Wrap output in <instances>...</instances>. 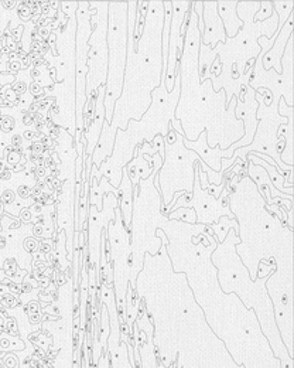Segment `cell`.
<instances>
[{"mask_svg": "<svg viewBox=\"0 0 294 368\" xmlns=\"http://www.w3.org/2000/svg\"><path fill=\"white\" fill-rule=\"evenodd\" d=\"M181 77L180 64L177 67L176 82L171 92L166 91L164 84H160L151 92V103L140 121L130 119L126 129H118L115 146L111 157H108L98 168L101 176L111 181V186L118 190L123 167L127 166L136 156V149L143 142L151 143L156 136L166 137L170 132V122L176 119V108L180 101Z\"/></svg>", "mask_w": 294, "mask_h": 368, "instance_id": "1", "label": "cell"}, {"mask_svg": "<svg viewBox=\"0 0 294 368\" xmlns=\"http://www.w3.org/2000/svg\"><path fill=\"white\" fill-rule=\"evenodd\" d=\"M203 20L204 33L201 36V44L207 45L211 50H215L219 43L226 41V34L222 20L218 14L216 2H203Z\"/></svg>", "mask_w": 294, "mask_h": 368, "instance_id": "9", "label": "cell"}, {"mask_svg": "<svg viewBox=\"0 0 294 368\" xmlns=\"http://www.w3.org/2000/svg\"><path fill=\"white\" fill-rule=\"evenodd\" d=\"M293 21L294 12L288 16V19L286 20V23L283 24V27L279 29V32L276 33L275 43L270 47V50L262 57V68H263V71L275 70L276 74H281V71H283L281 70V57L284 54L288 39L293 36Z\"/></svg>", "mask_w": 294, "mask_h": 368, "instance_id": "10", "label": "cell"}, {"mask_svg": "<svg viewBox=\"0 0 294 368\" xmlns=\"http://www.w3.org/2000/svg\"><path fill=\"white\" fill-rule=\"evenodd\" d=\"M89 9H96V14L91 20L93 24L88 41V74H86V101L95 98L99 87L106 82L108 75V6L106 2H88Z\"/></svg>", "mask_w": 294, "mask_h": 368, "instance_id": "4", "label": "cell"}, {"mask_svg": "<svg viewBox=\"0 0 294 368\" xmlns=\"http://www.w3.org/2000/svg\"><path fill=\"white\" fill-rule=\"evenodd\" d=\"M273 13H275V10H273V6H272V2H260V9H259L257 13L255 14L253 21H255V23L265 21V20H268Z\"/></svg>", "mask_w": 294, "mask_h": 368, "instance_id": "17", "label": "cell"}, {"mask_svg": "<svg viewBox=\"0 0 294 368\" xmlns=\"http://www.w3.org/2000/svg\"><path fill=\"white\" fill-rule=\"evenodd\" d=\"M20 159H21V155L19 152H13V153H9L7 155V162L10 164H19Z\"/></svg>", "mask_w": 294, "mask_h": 368, "instance_id": "18", "label": "cell"}, {"mask_svg": "<svg viewBox=\"0 0 294 368\" xmlns=\"http://www.w3.org/2000/svg\"><path fill=\"white\" fill-rule=\"evenodd\" d=\"M77 20V122L78 133L84 132V108L86 103V74H88V51H89V37L92 34L91 9L88 2L78 3Z\"/></svg>", "mask_w": 294, "mask_h": 368, "instance_id": "6", "label": "cell"}, {"mask_svg": "<svg viewBox=\"0 0 294 368\" xmlns=\"http://www.w3.org/2000/svg\"><path fill=\"white\" fill-rule=\"evenodd\" d=\"M19 16L23 20L28 19V17H30V9H28V6H23V5H21L19 9Z\"/></svg>", "mask_w": 294, "mask_h": 368, "instance_id": "20", "label": "cell"}, {"mask_svg": "<svg viewBox=\"0 0 294 368\" xmlns=\"http://www.w3.org/2000/svg\"><path fill=\"white\" fill-rule=\"evenodd\" d=\"M187 208H192L197 214V224L200 225H211L214 221L218 222L221 217L236 218L228 207H223L222 203L209 195L207 190H203L200 186V179L195 173L194 177V188H192V200L188 203Z\"/></svg>", "mask_w": 294, "mask_h": 368, "instance_id": "8", "label": "cell"}, {"mask_svg": "<svg viewBox=\"0 0 294 368\" xmlns=\"http://www.w3.org/2000/svg\"><path fill=\"white\" fill-rule=\"evenodd\" d=\"M293 36L288 39L286 50L281 57V74H276L275 70L263 71L262 68V57L259 54L255 60L252 77L249 81V87L257 91L259 88L269 90L273 95V102L279 103V99L283 98L287 106H294L293 102Z\"/></svg>", "mask_w": 294, "mask_h": 368, "instance_id": "5", "label": "cell"}, {"mask_svg": "<svg viewBox=\"0 0 294 368\" xmlns=\"http://www.w3.org/2000/svg\"><path fill=\"white\" fill-rule=\"evenodd\" d=\"M6 98H7V101H10V102H16V99H17V97H16V92L12 90L7 91Z\"/></svg>", "mask_w": 294, "mask_h": 368, "instance_id": "22", "label": "cell"}, {"mask_svg": "<svg viewBox=\"0 0 294 368\" xmlns=\"http://www.w3.org/2000/svg\"><path fill=\"white\" fill-rule=\"evenodd\" d=\"M2 199H3V201H5V203H12V201H13V199H14V194L12 193L10 190H9V191H6V193L3 194V197H2Z\"/></svg>", "mask_w": 294, "mask_h": 368, "instance_id": "21", "label": "cell"}, {"mask_svg": "<svg viewBox=\"0 0 294 368\" xmlns=\"http://www.w3.org/2000/svg\"><path fill=\"white\" fill-rule=\"evenodd\" d=\"M209 228L212 230L214 237H215L216 242L221 244L225 241L226 235H228L229 230H235L236 234H239V222L236 221V218H229V217H221L218 222L215 224H211Z\"/></svg>", "mask_w": 294, "mask_h": 368, "instance_id": "14", "label": "cell"}, {"mask_svg": "<svg viewBox=\"0 0 294 368\" xmlns=\"http://www.w3.org/2000/svg\"><path fill=\"white\" fill-rule=\"evenodd\" d=\"M198 160H201V157L184 146V135L177 133L176 142L164 143L163 166L156 176L163 199L161 215L170 214V203L174 194L178 191L192 193Z\"/></svg>", "mask_w": 294, "mask_h": 368, "instance_id": "3", "label": "cell"}, {"mask_svg": "<svg viewBox=\"0 0 294 368\" xmlns=\"http://www.w3.org/2000/svg\"><path fill=\"white\" fill-rule=\"evenodd\" d=\"M118 201L123 225L129 228L132 222V214H133V184L126 172V167H123L122 180L118 187Z\"/></svg>", "mask_w": 294, "mask_h": 368, "instance_id": "12", "label": "cell"}, {"mask_svg": "<svg viewBox=\"0 0 294 368\" xmlns=\"http://www.w3.org/2000/svg\"><path fill=\"white\" fill-rule=\"evenodd\" d=\"M20 140H21V137H20V136H14L13 137V142L16 143V145H20Z\"/></svg>", "mask_w": 294, "mask_h": 368, "instance_id": "24", "label": "cell"}, {"mask_svg": "<svg viewBox=\"0 0 294 368\" xmlns=\"http://www.w3.org/2000/svg\"><path fill=\"white\" fill-rule=\"evenodd\" d=\"M3 5H6L7 9H10V7H14V2H12V3H10V2H3Z\"/></svg>", "mask_w": 294, "mask_h": 368, "instance_id": "23", "label": "cell"}, {"mask_svg": "<svg viewBox=\"0 0 294 368\" xmlns=\"http://www.w3.org/2000/svg\"><path fill=\"white\" fill-rule=\"evenodd\" d=\"M293 5V0H275V2H272L273 10H275V13L279 17V29L283 27V24L286 23V20L288 19V16L294 12Z\"/></svg>", "mask_w": 294, "mask_h": 368, "instance_id": "15", "label": "cell"}, {"mask_svg": "<svg viewBox=\"0 0 294 368\" xmlns=\"http://www.w3.org/2000/svg\"><path fill=\"white\" fill-rule=\"evenodd\" d=\"M192 2L188 0H174L171 2V24L170 39H169V60H167V72L164 78V87L167 92H171L176 82L177 67L181 61L184 47V37L181 36L185 16L190 10Z\"/></svg>", "mask_w": 294, "mask_h": 368, "instance_id": "7", "label": "cell"}, {"mask_svg": "<svg viewBox=\"0 0 294 368\" xmlns=\"http://www.w3.org/2000/svg\"><path fill=\"white\" fill-rule=\"evenodd\" d=\"M236 6L238 2L232 0V2H226V0H221L216 2V9H218V14L222 20L223 29H225V34L226 39H234L238 36L239 30L242 29L243 23L236 14Z\"/></svg>", "mask_w": 294, "mask_h": 368, "instance_id": "11", "label": "cell"}, {"mask_svg": "<svg viewBox=\"0 0 294 368\" xmlns=\"http://www.w3.org/2000/svg\"><path fill=\"white\" fill-rule=\"evenodd\" d=\"M108 75L105 82V122L112 123L115 103L122 95L127 59V3L112 2L108 6Z\"/></svg>", "mask_w": 294, "mask_h": 368, "instance_id": "2", "label": "cell"}, {"mask_svg": "<svg viewBox=\"0 0 294 368\" xmlns=\"http://www.w3.org/2000/svg\"><path fill=\"white\" fill-rule=\"evenodd\" d=\"M0 172H2V164H0Z\"/></svg>", "mask_w": 294, "mask_h": 368, "instance_id": "25", "label": "cell"}, {"mask_svg": "<svg viewBox=\"0 0 294 368\" xmlns=\"http://www.w3.org/2000/svg\"><path fill=\"white\" fill-rule=\"evenodd\" d=\"M14 126V122L12 118H5L3 119V122H2V129L5 130V132H9V130L13 129Z\"/></svg>", "mask_w": 294, "mask_h": 368, "instance_id": "19", "label": "cell"}, {"mask_svg": "<svg viewBox=\"0 0 294 368\" xmlns=\"http://www.w3.org/2000/svg\"><path fill=\"white\" fill-rule=\"evenodd\" d=\"M167 217H169L170 220L181 221V222L191 224V225L197 224V214L192 208H178V210L171 211Z\"/></svg>", "mask_w": 294, "mask_h": 368, "instance_id": "16", "label": "cell"}, {"mask_svg": "<svg viewBox=\"0 0 294 368\" xmlns=\"http://www.w3.org/2000/svg\"><path fill=\"white\" fill-rule=\"evenodd\" d=\"M116 132H118V129L111 128L109 123L104 122L102 133L99 136L96 148H95L93 153H92V164L96 168L101 167L102 163H104L108 157H111L112 152H113V146H115Z\"/></svg>", "mask_w": 294, "mask_h": 368, "instance_id": "13", "label": "cell"}]
</instances>
